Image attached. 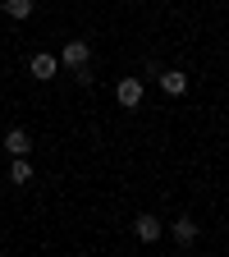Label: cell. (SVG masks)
<instances>
[{"label":"cell","mask_w":229,"mask_h":257,"mask_svg":"<svg viewBox=\"0 0 229 257\" xmlns=\"http://www.w3.org/2000/svg\"><path fill=\"white\" fill-rule=\"evenodd\" d=\"M0 10H5V14L14 19V23H28L37 5H32V0H0Z\"/></svg>","instance_id":"8"},{"label":"cell","mask_w":229,"mask_h":257,"mask_svg":"<svg viewBox=\"0 0 229 257\" xmlns=\"http://www.w3.org/2000/svg\"><path fill=\"white\" fill-rule=\"evenodd\" d=\"M69 74H74V83H78V87H92V83H96V69H92V60H87V64H78V69H69Z\"/></svg>","instance_id":"10"},{"label":"cell","mask_w":229,"mask_h":257,"mask_svg":"<svg viewBox=\"0 0 229 257\" xmlns=\"http://www.w3.org/2000/svg\"><path fill=\"white\" fill-rule=\"evenodd\" d=\"M28 74H32V78H37V83H51V78L60 74V60H55L51 51H37V55H32V60H28Z\"/></svg>","instance_id":"2"},{"label":"cell","mask_w":229,"mask_h":257,"mask_svg":"<svg viewBox=\"0 0 229 257\" xmlns=\"http://www.w3.org/2000/svg\"><path fill=\"white\" fill-rule=\"evenodd\" d=\"M115 101H119L124 110H138V106L147 101V78H119V83H115Z\"/></svg>","instance_id":"1"},{"label":"cell","mask_w":229,"mask_h":257,"mask_svg":"<svg viewBox=\"0 0 229 257\" xmlns=\"http://www.w3.org/2000/svg\"><path fill=\"white\" fill-rule=\"evenodd\" d=\"M160 69H165V64H160V60H156V55H147V60H142V78H156V74H160Z\"/></svg>","instance_id":"11"},{"label":"cell","mask_w":229,"mask_h":257,"mask_svg":"<svg viewBox=\"0 0 229 257\" xmlns=\"http://www.w3.org/2000/svg\"><path fill=\"white\" fill-rule=\"evenodd\" d=\"M10 179H14V184H28V179H32V161H28V156H14Z\"/></svg>","instance_id":"9"},{"label":"cell","mask_w":229,"mask_h":257,"mask_svg":"<svg viewBox=\"0 0 229 257\" xmlns=\"http://www.w3.org/2000/svg\"><path fill=\"white\" fill-rule=\"evenodd\" d=\"M55 60L64 64V69H78V64H87V60H92V46H87V42H64V51H60Z\"/></svg>","instance_id":"4"},{"label":"cell","mask_w":229,"mask_h":257,"mask_svg":"<svg viewBox=\"0 0 229 257\" xmlns=\"http://www.w3.org/2000/svg\"><path fill=\"white\" fill-rule=\"evenodd\" d=\"M5 152L10 156H28L32 152V134H28V128H10V134H5Z\"/></svg>","instance_id":"7"},{"label":"cell","mask_w":229,"mask_h":257,"mask_svg":"<svg viewBox=\"0 0 229 257\" xmlns=\"http://www.w3.org/2000/svg\"><path fill=\"white\" fill-rule=\"evenodd\" d=\"M170 234H174L179 248H192V243H197V220H192V216H179V220L170 225Z\"/></svg>","instance_id":"6"},{"label":"cell","mask_w":229,"mask_h":257,"mask_svg":"<svg viewBox=\"0 0 229 257\" xmlns=\"http://www.w3.org/2000/svg\"><path fill=\"white\" fill-rule=\"evenodd\" d=\"M156 83H160V92H165V96H183V92H188V74H183V69H160Z\"/></svg>","instance_id":"5"},{"label":"cell","mask_w":229,"mask_h":257,"mask_svg":"<svg viewBox=\"0 0 229 257\" xmlns=\"http://www.w3.org/2000/svg\"><path fill=\"white\" fill-rule=\"evenodd\" d=\"M133 234H138V243H156L160 234H165V225H160V216H151V211H142V216L133 220Z\"/></svg>","instance_id":"3"}]
</instances>
